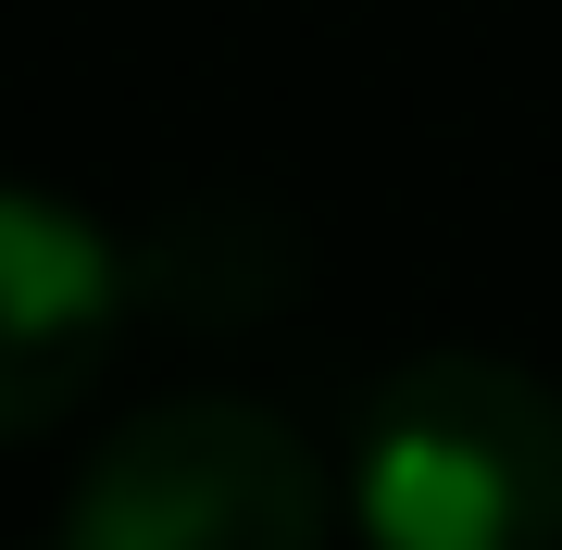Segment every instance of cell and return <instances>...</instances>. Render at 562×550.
Returning <instances> with one entry per match:
<instances>
[{"label":"cell","mask_w":562,"mask_h":550,"mask_svg":"<svg viewBox=\"0 0 562 550\" xmlns=\"http://www.w3.org/2000/svg\"><path fill=\"white\" fill-rule=\"evenodd\" d=\"M362 550H562V388L487 350H425L350 438Z\"/></svg>","instance_id":"1"},{"label":"cell","mask_w":562,"mask_h":550,"mask_svg":"<svg viewBox=\"0 0 562 550\" xmlns=\"http://www.w3.org/2000/svg\"><path fill=\"white\" fill-rule=\"evenodd\" d=\"M63 550H325V463L262 401H150L76 475Z\"/></svg>","instance_id":"2"},{"label":"cell","mask_w":562,"mask_h":550,"mask_svg":"<svg viewBox=\"0 0 562 550\" xmlns=\"http://www.w3.org/2000/svg\"><path fill=\"white\" fill-rule=\"evenodd\" d=\"M125 338V250L50 188H0V438H38L88 401Z\"/></svg>","instance_id":"3"}]
</instances>
